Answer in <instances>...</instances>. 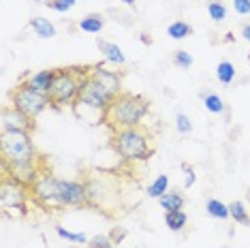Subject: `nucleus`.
Listing matches in <instances>:
<instances>
[{
  "label": "nucleus",
  "mask_w": 250,
  "mask_h": 248,
  "mask_svg": "<svg viewBox=\"0 0 250 248\" xmlns=\"http://www.w3.org/2000/svg\"><path fill=\"white\" fill-rule=\"evenodd\" d=\"M0 156H2V173L21 180L32 186L45 171L43 156L37 154L30 133L24 131H0Z\"/></svg>",
  "instance_id": "obj_1"
},
{
  "label": "nucleus",
  "mask_w": 250,
  "mask_h": 248,
  "mask_svg": "<svg viewBox=\"0 0 250 248\" xmlns=\"http://www.w3.org/2000/svg\"><path fill=\"white\" fill-rule=\"evenodd\" d=\"M147 111H150V99L147 97L120 92L101 114V124H105L111 133L120 131V128H133L139 126L141 120L147 116Z\"/></svg>",
  "instance_id": "obj_2"
},
{
  "label": "nucleus",
  "mask_w": 250,
  "mask_h": 248,
  "mask_svg": "<svg viewBox=\"0 0 250 248\" xmlns=\"http://www.w3.org/2000/svg\"><path fill=\"white\" fill-rule=\"evenodd\" d=\"M111 148L118 156H122L126 163H139L147 161L154 154V148L150 144V135L144 126H133V128H120V131L111 133Z\"/></svg>",
  "instance_id": "obj_3"
},
{
  "label": "nucleus",
  "mask_w": 250,
  "mask_h": 248,
  "mask_svg": "<svg viewBox=\"0 0 250 248\" xmlns=\"http://www.w3.org/2000/svg\"><path fill=\"white\" fill-rule=\"evenodd\" d=\"M90 66H64V69H56V77L49 90V103L54 109H64L73 107L77 103L79 88L82 82L86 80Z\"/></svg>",
  "instance_id": "obj_4"
},
{
  "label": "nucleus",
  "mask_w": 250,
  "mask_h": 248,
  "mask_svg": "<svg viewBox=\"0 0 250 248\" xmlns=\"http://www.w3.org/2000/svg\"><path fill=\"white\" fill-rule=\"evenodd\" d=\"M28 199H30V186L21 180L2 173L0 182V206L4 212H20V216L28 214Z\"/></svg>",
  "instance_id": "obj_5"
},
{
  "label": "nucleus",
  "mask_w": 250,
  "mask_h": 248,
  "mask_svg": "<svg viewBox=\"0 0 250 248\" xmlns=\"http://www.w3.org/2000/svg\"><path fill=\"white\" fill-rule=\"evenodd\" d=\"M11 105H15L18 109H21L30 118L41 116L47 107H52L47 94L35 90L28 82H20L18 86L11 90Z\"/></svg>",
  "instance_id": "obj_6"
},
{
  "label": "nucleus",
  "mask_w": 250,
  "mask_h": 248,
  "mask_svg": "<svg viewBox=\"0 0 250 248\" xmlns=\"http://www.w3.org/2000/svg\"><path fill=\"white\" fill-rule=\"evenodd\" d=\"M116 99L113 94L107 90L105 86H101L99 82L94 80L92 75H90V71H88V75H86V80L82 82V88H79V97H77V103L73 105V107H79V105H86L90 107V109H94V111H103L109 107V103Z\"/></svg>",
  "instance_id": "obj_7"
},
{
  "label": "nucleus",
  "mask_w": 250,
  "mask_h": 248,
  "mask_svg": "<svg viewBox=\"0 0 250 248\" xmlns=\"http://www.w3.org/2000/svg\"><path fill=\"white\" fill-rule=\"evenodd\" d=\"M30 197L45 210H62L58 201V178L52 176V171H47V169L30 186Z\"/></svg>",
  "instance_id": "obj_8"
},
{
  "label": "nucleus",
  "mask_w": 250,
  "mask_h": 248,
  "mask_svg": "<svg viewBox=\"0 0 250 248\" xmlns=\"http://www.w3.org/2000/svg\"><path fill=\"white\" fill-rule=\"evenodd\" d=\"M58 201L60 207H88V186L82 180H58Z\"/></svg>",
  "instance_id": "obj_9"
},
{
  "label": "nucleus",
  "mask_w": 250,
  "mask_h": 248,
  "mask_svg": "<svg viewBox=\"0 0 250 248\" xmlns=\"http://www.w3.org/2000/svg\"><path fill=\"white\" fill-rule=\"evenodd\" d=\"M0 131H24L32 133L35 131V118L24 114L15 105H7L0 111Z\"/></svg>",
  "instance_id": "obj_10"
},
{
  "label": "nucleus",
  "mask_w": 250,
  "mask_h": 248,
  "mask_svg": "<svg viewBox=\"0 0 250 248\" xmlns=\"http://www.w3.org/2000/svg\"><path fill=\"white\" fill-rule=\"evenodd\" d=\"M90 75H92L101 86H105L109 90L113 97H118V94L122 92V75L118 71H109V69H105L103 64H92L90 66Z\"/></svg>",
  "instance_id": "obj_11"
},
{
  "label": "nucleus",
  "mask_w": 250,
  "mask_h": 248,
  "mask_svg": "<svg viewBox=\"0 0 250 248\" xmlns=\"http://www.w3.org/2000/svg\"><path fill=\"white\" fill-rule=\"evenodd\" d=\"M54 77H56V69H43L39 73H32V75H28L24 82H28L35 90L43 94H49V90H52V83H54Z\"/></svg>",
  "instance_id": "obj_12"
},
{
  "label": "nucleus",
  "mask_w": 250,
  "mask_h": 248,
  "mask_svg": "<svg viewBox=\"0 0 250 248\" xmlns=\"http://www.w3.org/2000/svg\"><path fill=\"white\" fill-rule=\"evenodd\" d=\"M96 45H99V49H101V54L105 56V60L107 62H111V64H124L126 62V56H124V52L120 47H118L116 43H111V41H105V39H99L96 41Z\"/></svg>",
  "instance_id": "obj_13"
},
{
  "label": "nucleus",
  "mask_w": 250,
  "mask_h": 248,
  "mask_svg": "<svg viewBox=\"0 0 250 248\" xmlns=\"http://www.w3.org/2000/svg\"><path fill=\"white\" fill-rule=\"evenodd\" d=\"M77 28L82 32H88V35H96V32H101L105 28V18L101 13H88L79 20Z\"/></svg>",
  "instance_id": "obj_14"
},
{
  "label": "nucleus",
  "mask_w": 250,
  "mask_h": 248,
  "mask_svg": "<svg viewBox=\"0 0 250 248\" xmlns=\"http://www.w3.org/2000/svg\"><path fill=\"white\" fill-rule=\"evenodd\" d=\"M30 28L39 39H54L56 32H58L52 21H49L47 18H41V15H37V18L30 20Z\"/></svg>",
  "instance_id": "obj_15"
},
{
  "label": "nucleus",
  "mask_w": 250,
  "mask_h": 248,
  "mask_svg": "<svg viewBox=\"0 0 250 248\" xmlns=\"http://www.w3.org/2000/svg\"><path fill=\"white\" fill-rule=\"evenodd\" d=\"M158 204H161V207L165 212H171V210H182L186 204V199L182 193H178V190H167V193L158 199Z\"/></svg>",
  "instance_id": "obj_16"
},
{
  "label": "nucleus",
  "mask_w": 250,
  "mask_h": 248,
  "mask_svg": "<svg viewBox=\"0 0 250 248\" xmlns=\"http://www.w3.org/2000/svg\"><path fill=\"white\" fill-rule=\"evenodd\" d=\"M165 225L173 231V233H180L182 229L188 225V216H186L184 210H171L165 212Z\"/></svg>",
  "instance_id": "obj_17"
},
{
  "label": "nucleus",
  "mask_w": 250,
  "mask_h": 248,
  "mask_svg": "<svg viewBox=\"0 0 250 248\" xmlns=\"http://www.w3.org/2000/svg\"><path fill=\"white\" fill-rule=\"evenodd\" d=\"M235 75H237V71H235V66H233V62H229V60L218 62V66H216V80L220 83L229 86V83H233V80H235Z\"/></svg>",
  "instance_id": "obj_18"
},
{
  "label": "nucleus",
  "mask_w": 250,
  "mask_h": 248,
  "mask_svg": "<svg viewBox=\"0 0 250 248\" xmlns=\"http://www.w3.org/2000/svg\"><path fill=\"white\" fill-rule=\"evenodd\" d=\"M167 35L171 37L173 41H182V39H186V37L192 35V26L186 24V21H182V20H175V21H171V24H169Z\"/></svg>",
  "instance_id": "obj_19"
},
{
  "label": "nucleus",
  "mask_w": 250,
  "mask_h": 248,
  "mask_svg": "<svg viewBox=\"0 0 250 248\" xmlns=\"http://www.w3.org/2000/svg\"><path fill=\"white\" fill-rule=\"evenodd\" d=\"M206 210L212 218H218V221H227L231 218V212H229V206L223 204L220 199H209L206 204Z\"/></svg>",
  "instance_id": "obj_20"
},
{
  "label": "nucleus",
  "mask_w": 250,
  "mask_h": 248,
  "mask_svg": "<svg viewBox=\"0 0 250 248\" xmlns=\"http://www.w3.org/2000/svg\"><path fill=\"white\" fill-rule=\"evenodd\" d=\"M229 212H231V218L237 225L250 227V214L246 210V206H244V201H231V204H229Z\"/></svg>",
  "instance_id": "obj_21"
},
{
  "label": "nucleus",
  "mask_w": 250,
  "mask_h": 248,
  "mask_svg": "<svg viewBox=\"0 0 250 248\" xmlns=\"http://www.w3.org/2000/svg\"><path fill=\"white\" fill-rule=\"evenodd\" d=\"M169 190V178L165 176V173H161L154 182H152L150 186H147V190H146V195L150 197V199H161V197L165 195Z\"/></svg>",
  "instance_id": "obj_22"
},
{
  "label": "nucleus",
  "mask_w": 250,
  "mask_h": 248,
  "mask_svg": "<svg viewBox=\"0 0 250 248\" xmlns=\"http://www.w3.org/2000/svg\"><path fill=\"white\" fill-rule=\"evenodd\" d=\"M208 15L212 21H225L227 20V4L223 0H208Z\"/></svg>",
  "instance_id": "obj_23"
},
{
  "label": "nucleus",
  "mask_w": 250,
  "mask_h": 248,
  "mask_svg": "<svg viewBox=\"0 0 250 248\" xmlns=\"http://www.w3.org/2000/svg\"><path fill=\"white\" fill-rule=\"evenodd\" d=\"M201 97H203V105H206V109L209 114H223L225 111V101L218 94L208 92V94H201Z\"/></svg>",
  "instance_id": "obj_24"
},
{
  "label": "nucleus",
  "mask_w": 250,
  "mask_h": 248,
  "mask_svg": "<svg viewBox=\"0 0 250 248\" xmlns=\"http://www.w3.org/2000/svg\"><path fill=\"white\" fill-rule=\"evenodd\" d=\"M56 233H58V238L73 242V244H88V240H90L86 233H75V231H69L64 227H56Z\"/></svg>",
  "instance_id": "obj_25"
},
{
  "label": "nucleus",
  "mask_w": 250,
  "mask_h": 248,
  "mask_svg": "<svg viewBox=\"0 0 250 248\" xmlns=\"http://www.w3.org/2000/svg\"><path fill=\"white\" fill-rule=\"evenodd\" d=\"M171 60H173L175 66H180V69H190V66L195 64V58H192L186 49H175L173 56H171Z\"/></svg>",
  "instance_id": "obj_26"
},
{
  "label": "nucleus",
  "mask_w": 250,
  "mask_h": 248,
  "mask_svg": "<svg viewBox=\"0 0 250 248\" xmlns=\"http://www.w3.org/2000/svg\"><path fill=\"white\" fill-rule=\"evenodd\" d=\"M77 0H47L45 2V7L56 11V13H66V11H71L73 7H75Z\"/></svg>",
  "instance_id": "obj_27"
},
{
  "label": "nucleus",
  "mask_w": 250,
  "mask_h": 248,
  "mask_svg": "<svg viewBox=\"0 0 250 248\" xmlns=\"http://www.w3.org/2000/svg\"><path fill=\"white\" fill-rule=\"evenodd\" d=\"M88 248H116V244H113V240L109 235L101 233V235H94V238L88 240Z\"/></svg>",
  "instance_id": "obj_28"
},
{
  "label": "nucleus",
  "mask_w": 250,
  "mask_h": 248,
  "mask_svg": "<svg viewBox=\"0 0 250 248\" xmlns=\"http://www.w3.org/2000/svg\"><path fill=\"white\" fill-rule=\"evenodd\" d=\"M175 128L182 133V135H188L192 133V122H190V118L186 116V114H175Z\"/></svg>",
  "instance_id": "obj_29"
},
{
  "label": "nucleus",
  "mask_w": 250,
  "mask_h": 248,
  "mask_svg": "<svg viewBox=\"0 0 250 248\" xmlns=\"http://www.w3.org/2000/svg\"><path fill=\"white\" fill-rule=\"evenodd\" d=\"M182 171H184V188H190V186L197 182L195 169H192V165H188V163H182Z\"/></svg>",
  "instance_id": "obj_30"
},
{
  "label": "nucleus",
  "mask_w": 250,
  "mask_h": 248,
  "mask_svg": "<svg viewBox=\"0 0 250 248\" xmlns=\"http://www.w3.org/2000/svg\"><path fill=\"white\" fill-rule=\"evenodd\" d=\"M233 9L237 15H250V0H233Z\"/></svg>",
  "instance_id": "obj_31"
},
{
  "label": "nucleus",
  "mask_w": 250,
  "mask_h": 248,
  "mask_svg": "<svg viewBox=\"0 0 250 248\" xmlns=\"http://www.w3.org/2000/svg\"><path fill=\"white\" fill-rule=\"evenodd\" d=\"M109 238L113 240V244H120V242L126 238V229H124V227H113L111 233H109Z\"/></svg>",
  "instance_id": "obj_32"
},
{
  "label": "nucleus",
  "mask_w": 250,
  "mask_h": 248,
  "mask_svg": "<svg viewBox=\"0 0 250 248\" xmlns=\"http://www.w3.org/2000/svg\"><path fill=\"white\" fill-rule=\"evenodd\" d=\"M242 39L246 43H250V24H244L242 26Z\"/></svg>",
  "instance_id": "obj_33"
},
{
  "label": "nucleus",
  "mask_w": 250,
  "mask_h": 248,
  "mask_svg": "<svg viewBox=\"0 0 250 248\" xmlns=\"http://www.w3.org/2000/svg\"><path fill=\"white\" fill-rule=\"evenodd\" d=\"M141 41H144L146 45H150V43H152V39H150V35H147V32H141Z\"/></svg>",
  "instance_id": "obj_34"
},
{
  "label": "nucleus",
  "mask_w": 250,
  "mask_h": 248,
  "mask_svg": "<svg viewBox=\"0 0 250 248\" xmlns=\"http://www.w3.org/2000/svg\"><path fill=\"white\" fill-rule=\"evenodd\" d=\"M124 4H135V0H122Z\"/></svg>",
  "instance_id": "obj_35"
},
{
  "label": "nucleus",
  "mask_w": 250,
  "mask_h": 248,
  "mask_svg": "<svg viewBox=\"0 0 250 248\" xmlns=\"http://www.w3.org/2000/svg\"><path fill=\"white\" fill-rule=\"evenodd\" d=\"M35 2H47V0H35Z\"/></svg>",
  "instance_id": "obj_36"
},
{
  "label": "nucleus",
  "mask_w": 250,
  "mask_h": 248,
  "mask_svg": "<svg viewBox=\"0 0 250 248\" xmlns=\"http://www.w3.org/2000/svg\"><path fill=\"white\" fill-rule=\"evenodd\" d=\"M248 60H250V56H248Z\"/></svg>",
  "instance_id": "obj_37"
}]
</instances>
